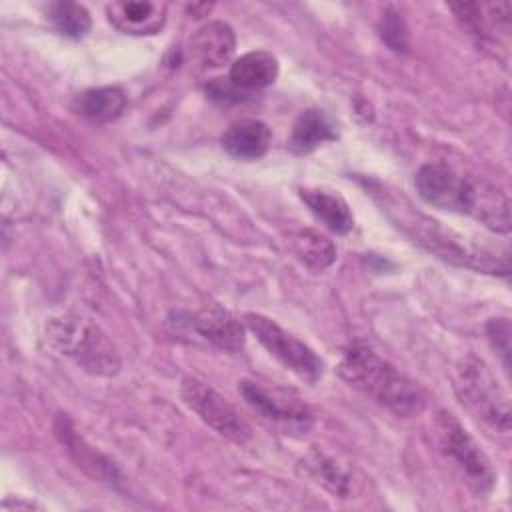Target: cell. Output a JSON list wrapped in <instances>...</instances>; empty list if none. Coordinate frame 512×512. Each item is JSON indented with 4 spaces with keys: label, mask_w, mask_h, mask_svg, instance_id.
Returning <instances> with one entry per match:
<instances>
[{
    "label": "cell",
    "mask_w": 512,
    "mask_h": 512,
    "mask_svg": "<svg viewBox=\"0 0 512 512\" xmlns=\"http://www.w3.org/2000/svg\"><path fill=\"white\" fill-rule=\"evenodd\" d=\"M414 184L428 204L474 216L498 234L510 232V200L490 180L462 174L446 162H428L416 172Z\"/></svg>",
    "instance_id": "cell-1"
},
{
    "label": "cell",
    "mask_w": 512,
    "mask_h": 512,
    "mask_svg": "<svg viewBox=\"0 0 512 512\" xmlns=\"http://www.w3.org/2000/svg\"><path fill=\"white\" fill-rule=\"evenodd\" d=\"M338 374L400 418L418 416L426 408V392L366 346H352L342 356Z\"/></svg>",
    "instance_id": "cell-2"
},
{
    "label": "cell",
    "mask_w": 512,
    "mask_h": 512,
    "mask_svg": "<svg viewBox=\"0 0 512 512\" xmlns=\"http://www.w3.org/2000/svg\"><path fill=\"white\" fill-rule=\"evenodd\" d=\"M50 348L72 358L82 370L96 376H114L122 362L108 334L88 318L60 316L46 326Z\"/></svg>",
    "instance_id": "cell-3"
},
{
    "label": "cell",
    "mask_w": 512,
    "mask_h": 512,
    "mask_svg": "<svg viewBox=\"0 0 512 512\" xmlns=\"http://www.w3.org/2000/svg\"><path fill=\"white\" fill-rule=\"evenodd\" d=\"M454 390L474 418L496 432H510V398L482 358L468 354L456 364Z\"/></svg>",
    "instance_id": "cell-4"
},
{
    "label": "cell",
    "mask_w": 512,
    "mask_h": 512,
    "mask_svg": "<svg viewBox=\"0 0 512 512\" xmlns=\"http://www.w3.org/2000/svg\"><path fill=\"white\" fill-rule=\"evenodd\" d=\"M406 232L414 238V242H418L422 248H426L428 252L436 254L438 258L462 266V268H470L476 272H486V274H502L506 276L510 272V264L506 256H494L488 250L476 248L470 242H466V238L458 236L452 230H446L440 226V222L416 214L414 220H402Z\"/></svg>",
    "instance_id": "cell-5"
},
{
    "label": "cell",
    "mask_w": 512,
    "mask_h": 512,
    "mask_svg": "<svg viewBox=\"0 0 512 512\" xmlns=\"http://www.w3.org/2000/svg\"><path fill=\"white\" fill-rule=\"evenodd\" d=\"M434 432L440 450L456 464L466 484L476 494L490 492L496 480V472L488 456L480 450L476 440L458 422V418L450 412L440 410L434 418Z\"/></svg>",
    "instance_id": "cell-6"
},
{
    "label": "cell",
    "mask_w": 512,
    "mask_h": 512,
    "mask_svg": "<svg viewBox=\"0 0 512 512\" xmlns=\"http://www.w3.org/2000/svg\"><path fill=\"white\" fill-rule=\"evenodd\" d=\"M248 330L256 336V340L274 356L284 368L294 372L298 378L306 382H316L324 372L322 358L294 334L286 332L272 318L256 312H248L244 316Z\"/></svg>",
    "instance_id": "cell-7"
},
{
    "label": "cell",
    "mask_w": 512,
    "mask_h": 512,
    "mask_svg": "<svg viewBox=\"0 0 512 512\" xmlns=\"http://www.w3.org/2000/svg\"><path fill=\"white\" fill-rule=\"evenodd\" d=\"M180 396L184 404L222 438L240 446L252 438V430L240 412L206 382L186 376L180 384Z\"/></svg>",
    "instance_id": "cell-8"
},
{
    "label": "cell",
    "mask_w": 512,
    "mask_h": 512,
    "mask_svg": "<svg viewBox=\"0 0 512 512\" xmlns=\"http://www.w3.org/2000/svg\"><path fill=\"white\" fill-rule=\"evenodd\" d=\"M242 398L266 420L292 432H306L312 426L310 408L294 394L280 388H264L258 382L242 380L238 384Z\"/></svg>",
    "instance_id": "cell-9"
},
{
    "label": "cell",
    "mask_w": 512,
    "mask_h": 512,
    "mask_svg": "<svg viewBox=\"0 0 512 512\" xmlns=\"http://www.w3.org/2000/svg\"><path fill=\"white\" fill-rule=\"evenodd\" d=\"M110 24L132 36L158 34L166 24V4L152 0H120L106 6Z\"/></svg>",
    "instance_id": "cell-10"
},
{
    "label": "cell",
    "mask_w": 512,
    "mask_h": 512,
    "mask_svg": "<svg viewBox=\"0 0 512 512\" xmlns=\"http://www.w3.org/2000/svg\"><path fill=\"white\" fill-rule=\"evenodd\" d=\"M184 326L196 332L202 340L226 352H238L244 348L246 342L244 326L230 312L218 306H210L200 312L188 314Z\"/></svg>",
    "instance_id": "cell-11"
},
{
    "label": "cell",
    "mask_w": 512,
    "mask_h": 512,
    "mask_svg": "<svg viewBox=\"0 0 512 512\" xmlns=\"http://www.w3.org/2000/svg\"><path fill=\"white\" fill-rule=\"evenodd\" d=\"M236 48V36L230 24L222 20H212L200 26L186 44V54L192 62L202 68L224 66Z\"/></svg>",
    "instance_id": "cell-12"
},
{
    "label": "cell",
    "mask_w": 512,
    "mask_h": 512,
    "mask_svg": "<svg viewBox=\"0 0 512 512\" xmlns=\"http://www.w3.org/2000/svg\"><path fill=\"white\" fill-rule=\"evenodd\" d=\"M456 20L480 40H494L496 32L508 36L510 32V2L498 4H478V2H460L450 4Z\"/></svg>",
    "instance_id": "cell-13"
},
{
    "label": "cell",
    "mask_w": 512,
    "mask_h": 512,
    "mask_svg": "<svg viewBox=\"0 0 512 512\" xmlns=\"http://www.w3.org/2000/svg\"><path fill=\"white\" fill-rule=\"evenodd\" d=\"M220 142L230 156L240 160H256L268 152L272 132L262 120L242 118L226 128Z\"/></svg>",
    "instance_id": "cell-14"
},
{
    "label": "cell",
    "mask_w": 512,
    "mask_h": 512,
    "mask_svg": "<svg viewBox=\"0 0 512 512\" xmlns=\"http://www.w3.org/2000/svg\"><path fill=\"white\" fill-rule=\"evenodd\" d=\"M278 78V60L266 50H252L236 58L230 66L228 80L234 88L242 90H260Z\"/></svg>",
    "instance_id": "cell-15"
},
{
    "label": "cell",
    "mask_w": 512,
    "mask_h": 512,
    "mask_svg": "<svg viewBox=\"0 0 512 512\" xmlns=\"http://www.w3.org/2000/svg\"><path fill=\"white\" fill-rule=\"evenodd\" d=\"M302 202L320 220L328 230L336 234H348L354 226V216L348 202L334 192L322 188H300L298 190Z\"/></svg>",
    "instance_id": "cell-16"
},
{
    "label": "cell",
    "mask_w": 512,
    "mask_h": 512,
    "mask_svg": "<svg viewBox=\"0 0 512 512\" xmlns=\"http://www.w3.org/2000/svg\"><path fill=\"white\" fill-rule=\"evenodd\" d=\"M128 104V98L122 88L118 86H102V88H90L80 92L72 100V110L90 120V122H110L116 120Z\"/></svg>",
    "instance_id": "cell-17"
},
{
    "label": "cell",
    "mask_w": 512,
    "mask_h": 512,
    "mask_svg": "<svg viewBox=\"0 0 512 512\" xmlns=\"http://www.w3.org/2000/svg\"><path fill=\"white\" fill-rule=\"evenodd\" d=\"M334 122L318 108L304 110L292 124L288 146L296 154H306L324 142L336 140Z\"/></svg>",
    "instance_id": "cell-18"
},
{
    "label": "cell",
    "mask_w": 512,
    "mask_h": 512,
    "mask_svg": "<svg viewBox=\"0 0 512 512\" xmlns=\"http://www.w3.org/2000/svg\"><path fill=\"white\" fill-rule=\"evenodd\" d=\"M290 248L294 256L310 270L322 272L336 260V246L330 238L316 230H298L290 234Z\"/></svg>",
    "instance_id": "cell-19"
},
{
    "label": "cell",
    "mask_w": 512,
    "mask_h": 512,
    "mask_svg": "<svg viewBox=\"0 0 512 512\" xmlns=\"http://www.w3.org/2000/svg\"><path fill=\"white\" fill-rule=\"evenodd\" d=\"M304 468L314 482L322 484L334 496H338V498L350 496V490H352L350 474L336 460H332L320 452H312L304 460Z\"/></svg>",
    "instance_id": "cell-20"
},
{
    "label": "cell",
    "mask_w": 512,
    "mask_h": 512,
    "mask_svg": "<svg viewBox=\"0 0 512 512\" xmlns=\"http://www.w3.org/2000/svg\"><path fill=\"white\" fill-rule=\"evenodd\" d=\"M46 18L52 28L72 40L84 38L92 26L90 14L82 4L76 2H54L46 10Z\"/></svg>",
    "instance_id": "cell-21"
},
{
    "label": "cell",
    "mask_w": 512,
    "mask_h": 512,
    "mask_svg": "<svg viewBox=\"0 0 512 512\" xmlns=\"http://www.w3.org/2000/svg\"><path fill=\"white\" fill-rule=\"evenodd\" d=\"M378 36L382 38V42L396 50V52H404L408 48V42H410V32H408V26L402 18L400 12H396L394 8H388L380 22H378Z\"/></svg>",
    "instance_id": "cell-22"
},
{
    "label": "cell",
    "mask_w": 512,
    "mask_h": 512,
    "mask_svg": "<svg viewBox=\"0 0 512 512\" xmlns=\"http://www.w3.org/2000/svg\"><path fill=\"white\" fill-rule=\"evenodd\" d=\"M486 334L492 348L500 354L504 368L510 366V322L508 318H492L486 324Z\"/></svg>",
    "instance_id": "cell-23"
},
{
    "label": "cell",
    "mask_w": 512,
    "mask_h": 512,
    "mask_svg": "<svg viewBox=\"0 0 512 512\" xmlns=\"http://www.w3.org/2000/svg\"><path fill=\"white\" fill-rule=\"evenodd\" d=\"M206 92L210 94V98H214V100H220V102H228V100H240L238 96H240V90L238 88H234L232 84H230V80L228 82H222V78H214V82H210L208 86H206Z\"/></svg>",
    "instance_id": "cell-24"
}]
</instances>
